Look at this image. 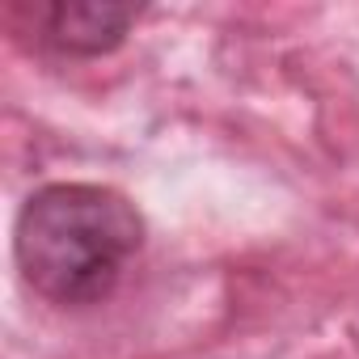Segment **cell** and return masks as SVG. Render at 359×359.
Instances as JSON below:
<instances>
[{"label":"cell","instance_id":"cell-1","mask_svg":"<svg viewBox=\"0 0 359 359\" xmlns=\"http://www.w3.org/2000/svg\"><path fill=\"white\" fill-rule=\"evenodd\" d=\"M140 245L144 220L135 203L93 182H55L34 191L13 229L22 279L64 309L106 300Z\"/></svg>","mask_w":359,"mask_h":359},{"label":"cell","instance_id":"cell-2","mask_svg":"<svg viewBox=\"0 0 359 359\" xmlns=\"http://www.w3.org/2000/svg\"><path fill=\"white\" fill-rule=\"evenodd\" d=\"M135 13L110 0H55L43 9V39L64 55H106L127 39Z\"/></svg>","mask_w":359,"mask_h":359}]
</instances>
